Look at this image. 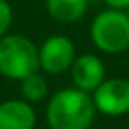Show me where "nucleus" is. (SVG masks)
<instances>
[{
  "instance_id": "obj_1",
  "label": "nucleus",
  "mask_w": 129,
  "mask_h": 129,
  "mask_svg": "<svg viewBox=\"0 0 129 129\" xmlns=\"http://www.w3.org/2000/svg\"><path fill=\"white\" fill-rule=\"evenodd\" d=\"M95 111L88 92L67 87L55 92L48 101L46 122L50 129H90Z\"/></svg>"
},
{
  "instance_id": "obj_2",
  "label": "nucleus",
  "mask_w": 129,
  "mask_h": 129,
  "mask_svg": "<svg viewBox=\"0 0 129 129\" xmlns=\"http://www.w3.org/2000/svg\"><path fill=\"white\" fill-rule=\"evenodd\" d=\"M37 71H41L39 48L32 39L21 34L0 37V74L21 81Z\"/></svg>"
},
{
  "instance_id": "obj_3",
  "label": "nucleus",
  "mask_w": 129,
  "mask_h": 129,
  "mask_svg": "<svg viewBox=\"0 0 129 129\" xmlns=\"http://www.w3.org/2000/svg\"><path fill=\"white\" fill-rule=\"evenodd\" d=\"M90 39L103 53H122L129 48V14L117 9L99 13L90 25Z\"/></svg>"
},
{
  "instance_id": "obj_4",
  "label": "nucleus",
  "mask_w": 129,
  "mask_h": 129,
  "mask_svg": "<svg viewBox=\"0 0 129 129\" xmlns=\"http://www.w3.org/2000/svg\"><path fill=\"white\" fill-rule=\"evenodd\" d=\"M95 110L106 117H122L129 113V80L108 78L92 94Z\"/></svg>"
},
{
  "instance_id": "obj_5",
  "label": "nucleus",
  "mask_w": 129,
  "mask_h": 129,
  "mask_svg": "<svg viewBox=\"0 0 129 129\" xmlns=\"http://www.w3.org/2000/svg\"><path fill=\"white\" fill-rule=\"evenodd\" d=\"M76 58V50L67 36H51L39 48V66L41 71L48 74H62L71 69Z\"/></svg>"
},
{
  "instance_id": "obj_6",
  "label": "nucleus",
  "mask_w": 129,
  "mask_h": 129,
  "mask_svg": "<svg viewBox=\"0 0 129 129\" xmlns=\"http://www.w3.org/2000/svg\"><path fill=\"white\" fill-rule=\"evenodd\" d=\"M71 78L76 88L85 92H94L104 80H106V69L103 60L94 53H83L74 58L71 66Z\"/></svg>"
},
{
  "instance_id": "obj_7",
  "label": "nucleus",
  "mask_w": 129,
  "mask_h": 129,
  "mask_svg": "<svg viewBox=\"0 0 129 129\" xmlns=\"http://www.w3.org/2000/svg\"><path fill=\"white\" fill-rule=\"evenodd\" d=\"M36 111L25 99H7L0 103V129H34Z\"/></svg>"
},
{
  "instance_id": "obj_8",
  "label": "nucleus",
  "mask_w": 129,
  "mask_h": 129,
  "mask_svg": "<svg viewBox=\"0 0 129 129\" xmlns=\"http://www.w3.org/2000/svg\"><path fill=\"white\" fill-rule=\"evenodd\" d=\"M87 0H46L48 14L60 23H74L80 21L87 13Z\"/></svg>"
},
{
  "instance_id": "obj_9",
  "label": "nucleus",
  "mask_w": 129,
  "mask_h": 129,
  "mask_svg": "<svg viewBox=\"0 0 129 129\" xmlns=\"http://www.w3.org/2000/svg\"><path fill=\"white\" fill-rule=\"evenodd\" d=\"M21 95L27 103H41L48 95V81L39 71L21 80Z\"/></svg>"
},
{
  "instance_id": "obj_10",
  "label": "nucleus",
  "mask_w": 129,
  "mask_h": 129,
  "mask_svg": "<svg viewBox=\"0 0 129 129\" xmlns=\"http://www.w3.org/2000/svg\"><path fill=\"white\" fill-rule=\"evenodd\" d=\"M13 25V7L7 0H0V37L9 34Z\"/></svg>"
},
{
  "instance_id": "obj_11",
  "label": "nucleus",
  "mask_w": 129,
  "mask_h": 129,
  "mask_svg": "<svg viewBox=\"0 0 129 129\" xmlns=\"http://www.w3.org/2000/svg\"><path fill=\"white\" fill-rule=\"evenodd\" d=\"M104 4L108 6V9H117V11H124L129 7V0H104Z\"/></svg>"
}]
</instances>
